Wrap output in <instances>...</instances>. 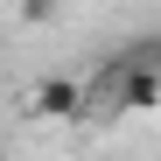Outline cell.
<instances>
[{
    "instance_id": "obj_1",
    "label": "cell",
    "mask_w": 161,
    "mask_h": 161,
    "mask_svg": "<svg viewBox=\"0 0 161 161\" xmlns=\"http://www.w3.org/2000/svg\"><path fill=\"white\" fill-rule=\"evenodd\" d=\"M35 112L42 119H77L84 112V84H77V77H42L35 84Z\"/></svg>"
},
{
    "instance_id": "obj_2",
    "label": "cell",
    "mask_w": 161,
    "mask_h": 161,
    "mask_svg": "<svg viewBox=\"0 0 161 161\" xmlns=\"http://www.w3.org/2000/svg\"><path fill=\"white\" fill-rule=\"evenodd\" d=\"M119 105L154 112V105H161V70H154V63H126V70H119Z\"/></svg>"
},
{
    "instance_id": "obj_3",
    "label": "cell",
    "mask_w": 161,
    "mask_h": 161,
    "mask_svg": "<svg viewBox=\"0 0 161 161\" xmlns=\"http://www.w3.org/2000/svg\"><path fill=\"white\" fill-rule=\"evenodd\" d=\"M21 14H28V21H56V14H63V0H21Z\"/></svg>"
},
{
    "instance_id": "obj_4",
    "label": "cell",
    "mask_w": 161,
    "mask_h": 161,
    "mask_svg": "<svg viewBox=\"0 0 161 161\" xmlns=\"http://www.w3.org/2000/svg\"><path fill=\"white\" fill-rule=\"evenodd\" d=\"M147 63H154V70H161V35H154V49H147Z\"/></svg>"
}]
</instances>
